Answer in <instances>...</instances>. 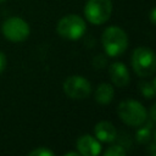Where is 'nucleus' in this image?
Segmentation results:
<instances>
[{"label":"nucleus","instance_id":"6e6552de","mask_svg":"<svg viewBox=\"0 0 156 156\" xmlns=\"http://www.w3.org/2000/svg\"><path fill=\"white\" fill-rule=\"evenodd\" d=\"M77 149L79 155L83 156H96L101 151V145L99 140L91 135H82L77 140Z\"/></svg>","mask_w":156,"mask_h":156},{"label":"nucleus","instance_id":"9b49d317","mask_svg":"<svg viewBox=\"0 0 156 156\" xmlns=\"http://www.w3.org/2000/svg\"><path fill=\"white\" fill-rule=\"evenodd\" d=\"M113 95H115L113 87L108 83H101L95 90V100L101 105L110 104L113 99Z\"/></svg>","mask_w":156,"mask_h":156},{"label":"nucleus","instance_id":"7ed1b4c3","mask_svg":"<svg viewBox=\"0 0 156 156\" xmlns=\"http://www.w3.org/2000/svg\"><path fill=\"white\" fill-rule=\"evenodd\" d=\"M132 67L139 77H151L156 71V57L154 51L146 46L136 48L132 54Z\"/></svg>","mask_w":156,"mask_h":156},{"label":"nucleus","instance_id":"20e7f679","mask_svg":"<svg viewBox=\"0 0 156 156\" xmlns=\"http://www.w3.org/2000/svg\"><path fill=\"white\" fill-rule=\"evenodd\" d=\"M85 29V21L77 15H67L62 17L56 27L58 35L67 40H78L84 35Z\"/></svg>","mask_w":156,"mask_h":156},{"label":"nucleus","instance_id":"dca6fc26","mask_svg":"<svg viewBox=\"0 0 156 156\" xmlns=\"http://www.w3.org/2000/svg\"><path fill=\"white\" fill-rule=\"evenodd\" d=\"M6 65H7V60H6V56L4 52L0 51V74L5 71L6 68Z\"/></svg>","mask_w":156,"mask_h":156},{"label":"nucleus","instance_id":"f8f14e48","mask_svg":"<svg viewBox=\"0 0 156 156\" xmlns=\"http://www.w3.org/2000/svg\"><path fill=\"white\" fill-rule=\"evenodd\" d=\"M151 136V127H143L136 132V140L140 144H146Z\"/></svg>","mask_w":156,"mask_h":156},{"label":"nucleus","instance_id":"ddd939ff","mask_svg":"<svg viewBox=\"0 0 156 156\" xmlns=\"http://www.w3.org/2000/svg\"><path fill=\"white\" fill-rule=\"evenodd\" d=\"M155 91H156V89H155V80L144 82L141 84V93H143V95L145 98H149V99L154 98L155 96Z\"/></svg>","mask_w":156,"mask_h":156},{"label":"nucleus","instance_id":"4468645a","mask_svg":"<svg viewBox=\"0 0 156 156\" xmlns=\"http://www.w3.org/2000/svg\"><path fill=\"white\" fill-rule=\"evenodd\" d=\"M104 155L105 156H124L126 150L119 145H112L104 152Z\"/></svg>","mask_w":156,"mask_h":156},{"label":"nucleus","instance_id":"f3484780","mask_svg":"<svg viewBox=\"0 0 156 156\" xmlns=\"http://www.w3.org/2000/svg\"><path fill=\"white\" fill-rule=\"evenodd\" d=\"M150 21L152 24H155V7L151 9V12H150Z\"/></svg>","mask_w":156,"mask_h":156},{"label":"nucleus","instance_id":"6ab92c4d","mask_svg":"<svg viewBox=\"0 0 156 156\" xmlns=\"http://www.w3.org/2000/svg\"><path fill=\"white\" fill-rule=\"evenodd\" d=\"M150 118H151L152 122L155 121V105H152V107H151V115H150Z\"/></svg>","mask_w":156,"mask_h":156},{"label":"nucleus","instance_id":"1a4fd4ad","mask_svg":"<svg viewBox=\"0 0 156 156\" xmlns=\"http://www.w3.org/2000/svg\"><path fill=\"white\" fill-rule=\"evenodd\" d=\"M108 74L112 83L118 88H123L129 83V72L122 62H113L108 68Z\"/></svg>","mask_w":156,"mask_h":156},{"label":"nucleus","instance_id":"9d476101","mask_svg":"<svg viewBox=\"0 0 156 156\" xmlns=\"http://www.w3.org/2000/svg\"><path fill=\"white\" fill-rule=\"evenodd\" d=\"M95 138L102 143H111L117 138V130L115 126L108 121L99 122L94 128Z\"/></svg>","mask_w":156,"mask_h":156},{"label":"nucleus","instance_id":"2eb2a0df","mask_svg":"<svg viewBox=\"0 0 156 156\" xmlns=\"http://www.w3.org/2000/svg\"><path fill=\"white\" fill-rule=\"evenodd\" d=\"M29 156H54V151H51L50 149L48 147H38V149H34L33 151H30L28 154Z\"/></svg>","mask_w":156,"mask_h":156},{"label":"nucleus","instance_id":"39448f33","mask_svg":"<svg viewBox=\"0 0 156 156\" xmlns=\"http://www.w3.org/2000/svg\"><path fill=\"white\" fill-rule=\"evenodd\" d=\"M112 12L111 0H88L84 6V15L91 24L105 23Z\"/></svg>","mask_w":156,"mask_h":156},{"label":"nucleus","instance_id":"423d86ee","mask_svg":"<svg viewBox=\"0 0 156 156\" xmlns=\"http://www.w3.org/2000/svg\"><path fill=\"white\" fill-rule=\"evenodd\" d=\"M1 29L5 38L12 43L24 41L30 33L28 23L21 17H9L4 21Z\"/></svg>","mask_w":156,"mask_h":156},{"label":"nucleus","instance_id":"f257e3e1","mask_svg":"<svg viewBox=\"0 0 156 156\" xmlns=\"http://www.w3.org/2000/svg\"><path fill=\"white\" fill-rule=\"evenodd\" d=\"M101 43L105 52L108 56L115 57L122 55L128 48V37L121 27L111 26L104 30L101 35Z\"/></svg>","mask_w":156,"mask_h":156},{"label":"nucleus","instance_id":"aec40b11","mask_svg":"<svg viewBox=\"0 0 156 156\" xmlns=\"http://www.w3.org/2000/svg\"><path fill=\"white\" fill-rule=\"evenodd\" d=\"M4 1H5V0H0V2H4Z\"/></svg>","mask_w":156,"mask_h":156},{"label":"nucleus","instance_id":"0eeeda50","mask_svg":"<svg viewBox=\"0 0 156 156\" xmlns=\"http://www.w3.org/2000/svg\"><path fill=\"white\" fill-rule=\"evenodd\" d=\"M65 94L73 100H82L90 95L91 85L82 76H71L63 82Z\"/></svg>","mask_w":156,"mask_h":156},{"label":"nucleus","instance_id":"f03ea898","mask_svg":"<svg viewBox=\"0 0 156 156\" xmlns=\"http://www.w3.org/2000/svg\"><path fill=\"white\" fill-rule=\"evenodd\" d=\"M117 113L123 123L130 127H140L147 121V111L136 100H123L117 107Z\"/></svg>","mask_w":156,"mask_h":156},{"label":"nucleus","instance_id":"a211bd4d","mask_svg":"<svg viewBox=\"0 0 156 156\" xmlns=\"http://www.w3.org/2000/svg\"><path fill=\"white\" fill-rule=\"evenodd\" d=\"M65 156H79V152L78 151H69V152H66Z\"/></svg>","mask_w":156,"mask_h":156}]
</instances>
